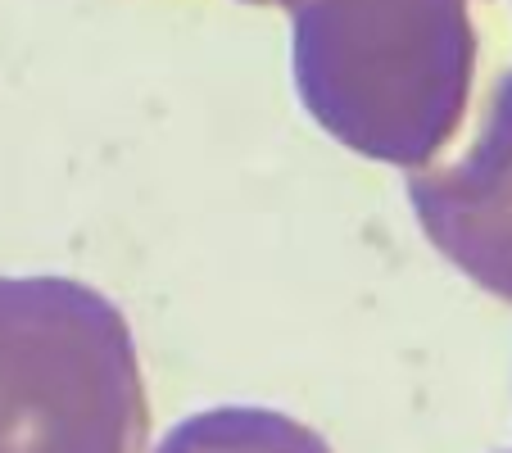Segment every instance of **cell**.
Instances as JSON below:
<instances>
[{"instance_id":"cell-4","label":"cell","mask_w":512,"mask_h":453,"mask_svg":"<svg viewBox=\"0 0 512 453\" xmlns=\"http://www.w3.org/2000/svg\"><path fill=\"white\" fill-rule=\"evenodd\" d=\"M155 453H331V444L277 408L223 404L177 422Z\"/></svg>"},{"instance_id":"cell-1","label":"cell","mask_w":512,"mask_h":453,"mask_svg":"<svg viewBox=\"0 0 512 453\" xmlns=\"http://www.w3.org/2000/svg\"><path fill=\"white\" fill-rule=\"evenodd\" d=\"M290 14V78L345 150L431 164L467 114L476 32L467 0H277Z\"/></svg>"},{"instance_id":"cell-3","label":"cell","mask_w":512,"mask_h":453,"mask_svg":"<svg viewBox=\"0 0 512 453\" xmlns=\"http://www.w3.org/2000/svg\"><path fill=\"white\" fill-rule=\"evenodd\" d=\"M408 200L426 241L512 304V73L499 78L463 155L413 168Z\"/></svg>"},{"instance_id":"cell-2","label":"cell","mask_w":512,"mask_h":453,"mask_svg":"<svg viewBox=\"0 0 512 453\" xmlns=\"http://www.w3.org/2000/svg\"><path fill=\"white\" fill-rule=\"evenodd\" d=\"M150 399L114 299L0 277V453H145Z\"/></svg>"},{"instance_id":"cell-5","label":"cell","mask_w":512,"mask_h":453,"mask_svg":"<svg viewBox=\"0 0 512 453\" xmlns=\"http://www.w3.org/2000/svg\"><path fill=\"white\" fill-rule=\"evenodd\" d=\"M245 5H277V0H245Z\"/></svg>"}]
</instances>
